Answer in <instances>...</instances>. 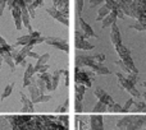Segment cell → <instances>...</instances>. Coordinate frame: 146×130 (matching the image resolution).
<instances>
[{
    "label": "cell",
    "mask_w": 146,
    "mask_h": 130,
    "mask_svg": "<svg viewBox=\"0 0 146 130\" xmlns=\"http://www.w3.org/2000/svg\"><path fill=\"white\" fill-rule=\"evenodd\" d=\"M85 92H86V87L83 84H77L76 83V101H80L82 102V98L85 96Z\"/></svg>",
    "instance_id": "22"
},
{
    "label": "cell",
    "mask_w": 146,
    "mask_h": 130,
    "mask_svg": "<svg viewBox=\"0 0 146 130\" xmlns=\"http://www.w3.org/2000/svg\"><path fill=\"white\" fill-rule=\"evenodd\" d=\"M88 120H90L88 130H104L103 115H100V114H92Z\"/></svg>",
    "instance_id": "7"
},
{
    "label": "cell",
    "mask_w": 146,
    "mask_h": 130,
    "mask_svg": "<svg viewBox=\"0 0 146 130\" xmlns=\"http://www.w3.org/2000/svg\"><path fill=\"white\" fill-rule=\"evenodd\" d=\"M46 12H48V14L49 15H51V17L54 18V19H56L58 22H60L62 24H64V26H69V20H68V18L66 17V15L63 14V13L60 12V10H58L55 7H53V8H48L46 9Z\"/></svg>",
    "instance_id": "8"
},
{
    "label": "cell",
    "mask_w": 146,
    "mask_h": 130,
    "mask_svg": "<svg viewBox=\"0 0 146 130\" xmlns=\"http://www.w3.org/2000/svg\"><path fill=\"white\" fill-rule=\"evenodd\" d=\"M74 46L78 50H92L95 46L87 41V36L82 31H76L74 32Z\"/></svg>",
    "instance_id": "4"
},
{
    "label": "cell",
    "mask_w": 146,
    "mask_h": 130,
    "mask_svg": "<svg viewBox=\"0 0 146 130\" xmlns=\"http://www.w3.org/2000/svg\"><path fill=\"white\" fill-rule=\"evenodd\" d=\"M5 53H8V51H5V49L1 45H0V56H1V58H3V55H4Z\"/></svg>",
    "instance_id": "47"
},
{
    "label": "cell",
    "mask_w": 146,
    "mask_h": 130,
    "mask_svg": "<svg viewBox=\"0 0 146 130\" xmlns=\"http://www.w3.org/2000/svg\"><path fill=\"white\" fill-rule=\"evenodd\" d=\"M74 72H76L74 79H76V83H77V84H83L87 88H90L91 85H92L94 74H95L92 70H91V72H85V70H82L81 68L76 66Z\"/></svg>",
    "instance_id": "3"
},
{
    "label": "cell",
    "mask_w": 146,
    "mask_h": 130,
    "mask_svg": "<svg viewBox=\"0 0 146 130\" xmlns=\"http://www.w3.org/2000/svg\"><path fill=\"white\" fill-rule=\"evenodd\" d=\"M27 56H28V58H33V59H38V58H40V55H38L37 53H35V51H32V50L28 51Z\"/></svg>",
    "instance_id": "46"
},
{
    "label": "cell",
    "mask_w": 146,
    "mask_h": 130,
    "mask_svg": "<svg viewBox=\"0 0 146 130\" xmlns=\"http://www.w3.org/2000/svg\"><path fill=\"white\" fill-rule=\"evenodd\" d=\"M68 106H69V101H68V98H67V100L63 102V105L58 106V107L55 108V112H67V110H68Z\"/></svg>",
    "instance_id": "32"
},
{
    "label": "cell",
    "mask_w": 146,
    "mask_h": 130,
    "mask_svg": "<svg viewBox=\"0 0 146 130\" xmlns=\"http://www.w3.org/2000/svg\"><path fill=\"white\" fill-rule=\"evenodd\" d=\"M92 58L95 60V63H103L105 60V55L104 54H95V55H92Z\"/></svg>",
    "instance_id": "41"
},
{
    "label": "cell",
    "mask_w": 146,
    "mask_h": 130,
    "mask_svg": "<svg viewBox=\"0 0 146 130\" xmlns=\"http://www.w3.org/2000/svg\"><path fill=\"white\" fill-rule=\"evenodd\" d=\"M13 60H14L15 64H19V65H26V55L23 53H21V51H18L17 55L13 58Z\"/></svg>",
    "instance_id": "29"
},
{
    "label": "cell",
    "mask_w": 146,
    "mask_h": 130,
    "mask_svg": "<svg viewBox=\"0 0 146 130\" xmlns=\"http://www.w3.org/2000/svg\"><path fill=\"white\" fill-rule=\"evenodd\" d=\"M94 63H95V60H94L92 55H77L76 56V66L77 68H83V66L90 68Z\"/></svg>",
    "instance_id": "11"
},
{
    "label": "cell",
    "mask_w": 146,
    "mask_h": 130,
    "mask_svg": "<svg viewBox=\"0 0 146 130\" xmlns=\"http://www.w3.org/2000/svg\"><path fill=\"white\" fill-rule=\"evenodd\" d=\"M132 106H135V110L139 111V112H146V102L140 101V98L133 100V105Z\"/></svg>",
    "instance_id": "27"
},
{
    "label": "cell",
    "mask_w": 146,
    "mask_h": 130,
    "mask_svg": "<svg viewBox=\"0 0 146 130\" xmlns=\"http://www.w3.org/2000/svg\"><path fill=\"white\" fill-rule=\"evenodd\" d=\"M12 15L13 18H14V23H15V28H17L18 31L22 30L23 27V23H22V14H21V8L17 7V5H14L12 9Z\"/></svg>",
    "instance_id": "14"
},
{
    "label": "cell",
    "mask_w": 146,
    "mask_h": 130,
    "mask_svg": "<svg viewBox=\"0 0 146 130\" xmlns=\"http://www.w3.org/2000/svg\"><path fill=\"white\" fill-rule=\"evenodd\" d=\"M3 60L9 65V68H10L12 72H14L15 70V63H14V60H13V58L10 56V53H5L4 55H3Z\"/></svg>",
    "instance_id": "26"
},
{
    "label": "cell",
    "mask_w": 146,
    "mask_h": 130,
    "mask_svg": "<svg viewBox=\"0 0 146 130\" xmlns=\"http://www.w3.org/2000/svg\"><path fill=\"white\" fill-rule=\"evenodd\" d=\"M36 84H37V87H38V89H40V92L42 93V95H45V89H46V84H45V82H44L42 79H40V78H37L36 79Z\"/></svg>",
    "instance_id": "35"
},
{
    "label": "cell",
    "mask_w": 146,
    "mask_h": 130,
    "mask_svg": "<svg viewBox=\"0 0 146 130\" xmlns=\"http://www.w3.org/2000/svg\"><path fill=\"white\" fill-rule=\"evenodd\" d=\"M63 72H64V70H62V69L60 70H56V72L51 75V89H53V91H55L56 87H58L59 80H60V75L63 74Z\"/></svg>",
    "instance_id": "20"
},
{
    "label": "cell",
    "mask_w": 146,
    "mask_h": 130,
    "mask_svg": "<svg viewBox=\"0 0 146 130\" xmlns=\"http://www.w3.org/2000/svg\"><path fill=\"white\" fill-rule=\"evenodd\" d=\"M117 79H118V83L119 85H121L123 89H126L127 92L131 93V96L133 98H140L141 97V95H140V92L136 89V87H135V84L136 83H133L131 79H128L127 77H124L122 73H117Z\"/></svg>",
    "instance_id": "2"
},
{
    "label": "cell",
    "mask_w": 146,
    "mask_h": 130,
    "mask_svg": "<svg viewBox=\"0 0 146 130\" xmlns=\"http://www.w3.org/2000/svg\"><path fill=\"white\" fill-rule=\"evenodd\" d=\"M103 1H105V0H90V7H91V8L98 7V5L101 4Z\"/></svg>",
    "instance_id": "44"
},
{
    "label": "cell",
    "mask_w": 146,
    "mask_h": 130,
    "mask_svg": "<svg viewBox=\"0 0 146 130\" xmlns=\"http://www.w3.org/2000/svg\"><path fill=\"white\" fill-rule=\"evenodd\" d=\"M94 93H95V96L98 97V100L100 101V102H103L104 105H106L108 107L114 103L113 98H111L110 96H109L104 89H101V88H96V89L94 91Z\"/></svg>",
    "instance_id": "10"
},
{
    "label": "cell",
    "mask_w": 146,
    "mask_h": 130,
    "mask_svg": "<svg viewBox=\"0 0 146 130\" xmlns=\"http://www.w3.org/2000/svg\"><path fill=\"white\" fill-rule=\"evenodd\" d=\"M78 130H88L87 129V123H86V118H78Z\"/></svg>",
    "instance_id": "38"
},
{
    "label": "cell",
    "mask_w": 146,
    "mask_h": 130,
    "mask_svg": "<svg viewBox=\"0 0 146 130\" xmlns=\"http://www.w3.org/2000/svg\"><path fill=\"white\" fill-rule=\"evenodd\" d=\"M5 7H7V0H0V17L3 15V12H4Z\"/></svg>",
    "instance_id": "45"
},
{
    "label": "cell",
    "mask_w": 146,
    "mask_h": 130,
    "mask_svg": "<svg viewBox=\"0 0 146 130\" xmlns=\"http://www.w3.org/2000/svg\"><path fill=\"white\" fill-rule=\"evenodd\" d=\"M131 28H133V30H136V31H146V26L144 24H141L140 22H137V23H135V24H131L129 26Z\"/></svg>",
    "instance_id": "40"
},
{
    "label": "cell",
    "mask_w": 146,
    "mask_h": 130,
    "mask_svg": "<svg viewBox=\"0 0 146 130\" xmlns=\"http://www.w3.org/2000/svg\"><path fill=\"white\" fill-rule=\"evenodd\" d=\"M38 78H40V79H42L44 82H45L46 89H48V91H53V89H51V74H49L48 72H46V73H41V74L38 75Z\"/></svg>",
    "instance_id": "23"
},
{
    "label": "cell",
    "mask_w": 146,
    "mask_h": 130,
    "mask_svg": "<svg viewBox=\"0 0 146 130\" xmlns=\"http://www.w3.org/2000/svg\"><path fill=\"white\" fill-rule=\"evenodd\" d=\"M49 68H50V66H49L48 64L40 65V66H36V65H35V72L36 73H40V74H41V73H46L49 70Z\"/></svg>",
    "instance_id": "39"
},
{
    "label": "cell",
    "mask_w": 146,
    "mask_h": 130,
    "mask_svg": "<svg viewBox=\"0 0 146 130\" xmlns=\"http://www.w3.org/2000/svg\"><path fill=\"white\" fill-rule=\"evenodd\" d=\"M49 58H50V55L49 54H44V55H41L40 58L37 59V63H36V66H40V65H44L48 63Z\"/></svg>",
    "instance_id": "33"
},
{
    "label": "cell",
    "mask_w": 146,
    "mask_h": 130,
    "mask_svg": "<svg viewBox=\"0 0 146 130\" xmlns=\"http://www.w3.org/2000/svg\"><path fill=\"white\" fill-rule=\"evenodd\" d=\"M146 125V115H128L123 116L117 123L118 130H139Z\"/></svg>",
    "instance_id": "1"
},
{
    "label": "cell",
    "mask_w": 146,
    "mask_h": 130,
    "mask_svg": "<svg viewBox=\"0 0 146 130\" xmlns=\"http://www.w3.org/2000/svg\"><path fill=\"white\" fill-rule=\"evenodd\" d=\"M19 96H21V101H22V103H23V107H22V110H21V112H31V114L35 112L33 102L31 101V98H28L23 92H19Z\"/></svg>",
    "instance_id": "12"
},
{
    "label": "cell",
    "mask_w": 146,
    "mask_h": 130,
    "mask_svg": "<svg viewBox=\"0 0 146 130\" xmlns=\"http://www.w3.org/2000/svg\"><path fill=\"white\" fill-rule=\"evenodd\" d=\"M21 14H22V23H23V26H25V27L30 31V33L33 32L32 26H31V17H30V14H28L27 8H22V9H21Z\"/></svg>",
    "instance_id": "16"
},
{
    "label": "cell",
    "mask_w": 146,
    "mask_h": 130,
    "mask_svg": "<svg viewBox=\"0 0 146 130\" xmlns=\"http://www.w3.org/2000/svg\"><path fill=\"white\" fill-rule=\"evenodd\" d=\"M117 18H118V17H117V13L114 12V10H111V12L109 13V14L103 19L101 27H103V28H106V27H109V26H111L113 23H115Z\"/></svg>",
    "instance_id": "17"
},
{
    "label": "cell",
    "mask_w": 146,
    "mask_h": 130,
    "mask_svg": "<svg viewBox=\"0 0 146 130\" xmlns=\"http://www.w3.org/2000/svg\"><path fill=\"white\" fill-rule=\"evenodd\" d=\"M50 100H51L50 95H40L35 101H33V105H35V103H41V102H49Z\"/></svg>",
    "instance_id": "31"
},
{
    "label": "cell",
    "mask_w": 146,
    "mask_h": 130,
    "mask_svg": "<svg viewBox=\"0 0 146 130\" xmlns=\"http://www.w3.org/2000/svg\"><path fill=\"white\" fill-rule=\"evenodd\" d=\"M0 45H1L5 49V51H8V53H12V51L14 50V47H13V46H10L9 43H8L7 41H5L4 38L1 37V36H0Z\"/></svg>",
    "instance_id": "34"
},
{
    "label": "cell",
    "mask_w": 146,
    "mask_h": 130,
    "mask_svg": "<svg viewBox=\"0 0 146 130\" xmlns=\"http://www.w3.org/2000/svg\"><path fill=\"white\" fill-rule=\"evenodd\" d=\"M31 35H26V36H21V37H18L17 40H15V46H26L30 43L31 41Z\"/></svg>",
    "instance_id": "25"
},
{
    "label": "cell",
    "mask_w": 146,
    "mask_h": 130,
    "mask_svg": "<svg viewBox=\"0 0 146 130\" xmlns=\"http://www.w3.org/2000/svg\"><path fill=\"white\" fill-rule=\"evenodd\" d=\"M146 14V3L144 0H132L131 3V17L139 19Z\"/></svg>",
    "instance_id": "5"
},
{
    "label": "cell",
    "mask_w": 146,
    "mask_h": 130,
    "mask_svg": "<svg viewBox=\"0 0 146 130\" xmlns=\"http://www.w3.org/2000/svg\"><path fill=\"white\" fill-rule=\"evenodd\" d=\"M128 1H129V3H132V0H128Z\"/></svg>",
    "instance_id": "51"
},
{
    "label": "cell",
    "mask_w": 146,
    "mask_h": 130,
    "mask_svg": "<svg viewBox=\"0 0 146 130\" xmlns=\"http://www.w3.org/2000/svg\"><path fill=\"white\" fill-rule=\"evenodd\" d=\"M58 120L59 121H63V125H66V126H68V115H59L58 116Z\"/></svg>",
    "instance_id": "43"
},
{
    "label": "cell",
    "mask_w": 146,
    "mask_h": 130,
    "mask_svg": "<svg viewBox=\"0 0 146 130\" xmlns=\"http://www.w3.org/2000/svg\"><path fill=\"white\" fill-rule=\"evenodd\" d=\"M108 111L109 112H122V106H119L118 103L114 102L113 105L108 107Z\"/></svg>",
    "instance_id": "36"
},
{
    "label": "cell",
    "mask_w": 146,
    "mask_h": 130,
    "mask_svg": "<svg viewBox=\"0 0 146 130\" xmlns=\"http://www.w3.org/2000/svg\"><path fill=\"white\" fill-rule=\"evenodd\" d=\"M13 88H14V83H9V84L7 85V87L4 88V91H3V93H1V96H0V100H5L7 97H9L10 96V93L13 92Z\"/></svg>",
    "instance_id": "28"
},
{
    "label": "cell",
    "mask_w": 146,
    "mask_h": 130,
    "mask_svg": "<svg viewBox=\"0 0 146 130\" xmlns=\"http://www.w3.org/2000/svg\"><path fill=\"white\" fill-rule=\"evenodd\" d=\"M45 42L48 45L53 46V47H56L59 50L64 51V53L68 54L69 53V45L66 40L63 38H59V37H45Z\"/></svg>",
    "instance_id": "6"
},
{
    "label": "cell",
    "mask_w": 146,
    "mask_h": 130,
    "mask_svg": "<svg viewBox=\"0 0 146 130\" xmlns=\"http://www.w3.org/2000/svg\"><path fill=\"white\" fill-rule=\"evenodd\" d=\"M78 23H80V28L81 31H82L83 33H85L86 36L88 37H94V38H98V35L95 33V31L92 30V27H91L88 23H86V20L83 19L81 15H78Z\"/></svg>",
    "instance_id": "9"
},
{
    "label": "cell",
    "mask_w": 146,
    "mask_h": 130,
    "mask_svg": "<svg viewBox=\"0 0 146 130\" xmlns=\"http://www.w3.org/2000/svg\"><path fill=\"white\" fill-rule=\"evenodd\" d=\"M28 92H30V97H31V101H35L36 98L38 97L40 95H42V93L40 92V89H38L37 84H36V80L33 83H31L30 85H28Z\"/></svg>",
    "instance_id": "18"
},
{
    "label": "cell",
    "mask_w": 146,
    "mask_h": 130,
    "mask_svg": "<svg viewBox=\"0 0 146 130\" xmlns=\"http://www.w3.org/2000/svg\"><path fill=\"white\" fill-rule=\"evenodd\" d=\"M106 110H108V106L104 105L103 102H100V101H99V102L96 103L95 106H94L92 112H94V114H98V112H105Z\"/></svg>",
    "instance_id": "30"
},
{
    "label": "cell",
    "mask_w": 146,
    "mask_h": 130,
    "mask_svg": "<svg viewBox=\"0 0 146 130\" xmlns=\"http://www.w3.org/2000/svg\"><path fill=\"white\" fill-rule=\"evenodd\" d=\"M59 1V0H53V3H54V7H55V5H56V3H58Z\"/></svg>",
    "instance_id": "49"
},
{
    "label": "cell",
    "mask_w": 146,
    "mask_h": 130,
    "mask_svg": "<svg viewBox=\"0 0 146 130\" xmlns=\"http://www.w3.org/2000/svg\"><path fill=\"white\" fill-rule=\"evenodd\" d=\"M141 85H142V87H145V88H146V82H142V83H141Z\"/></svg>",
    "instance_id": "50"
},
{
    "label": "cell",
    "mask_w": 146,
    "mask_h": 130,
    "mask_svg": "<svg viewBox=\"0 0 146 130\" xmlns=\"http://www.w3.org/2000/svg\"><path fill=\"white\" fill-rule=\"evenodd\" d=\"M132 105H133V98H128L127 102L124 103V106L122 107V112H128V110L132 107Z\"/></svg>",
    "instance_id": "37"
},
{
    "label": "cell",
    "mask_w": 146,
    "mask_h": 130,
    "mask_svg": "<svg viewBox=\"0 0 146 130\" xmlns=\"http://www.w3.org/2000/svg\"><path fill=\"white\" fill-rule=\"evenodd\" d=\"M90 69L92 70L95 74H98V75H109L111 73L108 68H105L101 63H94L90 66Z\"/></svg>",
    "instance_id": "15"
},
{
    "label": "cell",
    "mask_w": 146,
    "mask_h": 130,
    "mask_svg": "<svg viewBox=\"0 0 146 130\" xmlns=\"http://www.w3.org/2000/svg\"><path fill=\"white\" fill-rule=\"evenodd\" d=\"M76 4H77V15H81V12L83 9V0H76Z\"/></svg>",
    "instance_id": "42"
},
{
    "label": "cell",
    "mask_w": 146,
    "mask_h": 130,
    "mask_svg": "<svg viewBox=\"0 0 146 130\" xmlns=\"http://www.w3.org/2000/svg\"><path fill=\"white\" fill-rule=\"evenodd\" d=\"M110 12H111L110 7H109V5L105 3V4H104L103 7L100 8V10H99V13H98V17H96V20H103L104 18H105L106 15H108Z\"/></svg>",
    "instance_id": "21"
},
{
    "label": "cell",
    "mask_w": 146,
    "mask_h": 130,
    "mask_svg": "<svg viewBox=\"0 0 146 130\" xmlns=\"http://www.w3.org/2000/svg\"><path fill=\"white\" fill-rule=\"evenodd\" d=\"M110 41L114 46H118V45H122V36L119 33V30H118V26L117 23H113L111 24V31H110Z\"/></svg>",
    "instance_id": "13"
},
{
    "label": "cell",
    "mask_w": 146,
    "mask_h": 130,
    "mask_svg": "<svg viewBox=\"0 0 146 130\" xmlns=\"http://www.w3.org/2000/svg\"><path fill=\"white\" fill-rule=\"evenodd\" d=\"M118 3L119 8L122 9V12L124 13L126 15H129L131 17V3L128 0H115Z\"/></svg>",
    "instance_id": "19"
},
{
    "label": "cell",
    "mask_w": 146,
    "mask_h": 130,
    "mask_svg": "<svg viewBox=\"0 0 146 130\" xmlns=\"http://www.w3.org/2000/svg\"><path fill=\"white\" fill-rule=\"evenodd\" d=\"M142 97H144V100H145V102H146V92L142 93Z\"/></svg>",
    "instance_id": "48"
},
{
    "label": "cell",
    "mask_w": 146,
    "mask_h": 130,
    "mask_svg": "<svg viewBox=\"0 0 146 130\" xmlns=\"http://www.w3.org/2000/svg\"><path fill=\"white\" fill-rule=\"evenodd\" d=\"M114 47H115V51H117V54H118L119 59L124 58V56H127V55H131L129 50L126 47V46H123V45H118V46H114Z\"/></svg>",
    "instance_id": "24"
}]
</instances>
